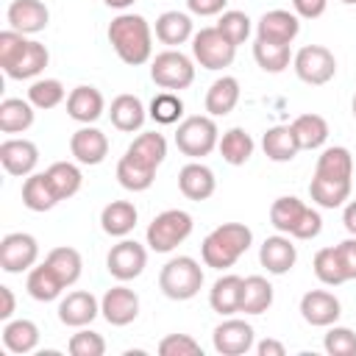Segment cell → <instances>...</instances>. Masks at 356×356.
I'll return each instance as SVG.
<instances>
[{
    "label": "cell",
    "instance_id": "6da1fadb",
    "mask_svg": "<svg viewBox=\"0 0 356 356\" xmlns=\"http://www.w3.org/2000/svg\"><path fill=\"white\" fill-rule=\"evenodd\" d=\"M108 42L114 53L131 67H139L153 56V31L142 14H117L108 25Z\"/></svg>",
    "mask_w": 356,
    "mask_h": 356
},
{
    "label": "cell",
    "instance_id": "7a4b0ae2",
    "mask_svg": "<svg viewBox=\"0 0 356 356\" xmlns=\"http://www.w3.org/2000/svg\"><path fill=\"white\" fill-rule=\"evenodd\" d=\"M250 242H253V231L245 222H222L200 245L203 264L214 270H228L239 261V256L250 248Z\"/></svg>",
    "mask_w": 356,
    "mask_h": 356
},
{
    "label": "cell",
    "instance_id": "3957f363",
    "mask_svg": "<svg viewBox=\"0 0 356 356\" xmlns=\"http://www.w3.org/2000/svg\"><path fill=\"white\" fill-rule=\"evenodd\" d=\"M203 286V267L192 256L170 259L159 273V289L170 300H189Z\"/></svg>",
    "mask_w": 356,
    "mask_h": 356
},
{
    "label": "cell",
    "instance_id": "277c9868",
    "mask_svg": "<svg viewBox=\"0 0 356 356\" xmlns=\"http://www.w3.org/2000/svg\"><path fill=\"white\" fill-rule=\"evenodd\" d=\"M192 214L184 209H167L161 214L153 217V222L147 225V248L156 253H170L175 250L189 234H192Z\"/></svg>",
    "mask_w": 356,
    "mask_h": 356
},
{
    "label": "cell",
    "instance_id": "5b68a950",
    "mask_svg": "<svg viewBox=\"0 0 356 356\" xmlns=\"http://www.w3.org/2000/svg\"><path fill=\"white\" fill-rule=\"evenodd\" d=\"M175 145L184 156L189 159H203L209 156L217 145H220V131H217V122L211 117H203V114H195V117H186L181 120L178 131H175Z\"/></svg>",
    "mask_w": 356,
    "mask_h": 356
},
{
    "label": "cell",
    "instance_id": "8992f818",
    "mask_svg": "<svg viewBox=\"0 0 356 356\" xmlns=\"http://www.w3.org/2000/svg\"><path fill=\"white\" fill-rule=\"evenodd\" d=\"M150 78L156 86L167 89V92H181L186 86H192L195 81V64L189 56H184L181 50H161L153 61H150Z\"/></svg>",
    "mask_w": 356,
    "mask_h": 356
},
{
    "label": "cell",
    "instance_id": "52a82bcc",
    "mask_svg": "<svg viewBox=\"0 0 356 356\" xmlns=\"http://www.w3.org/2000/svg\"><path fill=\"white\" fill-rule=\"evenodd\" d=\"M192 56L203 70H225L234 64L236 56V44H231L220 28H200L192 36Z\"/></svg>",
    "mask_w": 356,
    "mask_h": 356
},
{
    "label": "cell",
    "instance_id": "ba28073f",
    "mask_svg": "<svg viewBox=\"0 0 356 356\" xmlns=\"http://www.w3.org/2000/svg\"><path fill=\"white\" fill-rule=\"evenodd\" d=\"M292 67H295V75L303 83H312V86H323V83H328L337 75V58L323 44L300 47L295 53V58H292Z\"/></svg>",
    "mask_w": 356,
    "mask_h": 356
},
{
    "label": "cell",
    "instance_id": "9c48e42d",
    "mask_svg": "<svg viewBox=\"0 0 356 356\" xmlns=\"http://www.w3.org/2000/svg\"><path fill=\"white\" fill-rule=\"evenodd\" d=\"M39 259V242L36 236L25 234V231H14V234H6L0 239V267L11 275L17 273H25L36 264Z\"/></svg>",
    "mask_w": 356,
    "mask_h": 356
},
{
    "label": "cell",
    "instance_id": "30bf717a",
    "mask_svg": "<svg viewBox=\"0 0 356 356\" xmlns=\"http://www.w3.org/2000/svg\"><path fill=\"white\" fill-rule=\"evenodd\" d=\"M147 264V250L136 242V239H120L108 256H106V270L117 278V281H134L142 275Z\"/></svg>",
    "mask_w": 356,
    "mask_h": 356
},
{
    "label": "cell",
    "instance_id": "8fae6325",
    "mask_svg": "<svg viewBox=\"0 0 356 356\" xmlns=\"http://www.w3.org/2000/svg\"><path fill=\"white\" fill-rule=\"evenodd\" d=\"M100 314L108 325H117V328L131 325L139 317V295L122 284L111 286V289H106V295L100 300Z\"/></svg>",
    "mask_w": 356,
    "mask_h": 356
},
{
    "label": "cell",
    "instance_id": "7c38bea8",
    "mask_svg": "<svg viewBox=\"0 0 356 356\" xmlns=\"http://www.w3.org/2000/svg\"><path fill=\"white\" fill-rule=\"evenodd\" d=\"M211 342H214V350L222 356H242L253 348V325L245 320H236V317L222 320L214 328Z\"/></svg>",
    "mask_w": 356,
    "mask_h": 356
},
{
    "label": "cell",
    "instance_id": "4fadbf2b",
    "mask_svg": "<svg viewBox=\"0 0 356 356\" xmlns=\"http://www.w3.org/2000/svg\"><path fill=\"white\" fill-rule=\"evenodd\" d=\"M342 314V306L337 300L334 292H325V289H309L303 298H300V317L309 323V325H317V328H328L339 320Z\"/></svg>",
    "mask_w": 356,
    "mask_h": 356
},
{
    "label": "cell",
    "instance_id": "5bb4252c",
    "mask_svg": "<svg viewBox=\"0 0 356 356\" xmlns=\"http://www.w3.org/2000/svg\"><path fill=\"white\" fill-rule=\"evenodd\" d=\"M0 164L8 175L28 178L39 164V147L31 139H6L0 145Z\"/></svg>",
    "mask_w": 356,
    "mask_h": 356
},
{
    "label": "cell",
    "instance_id": "9a60e30c",
    "mask_svg": "<svg viewBox=\"0 0 356 356\" xmlns=\"http://www.w3.org/2000/svg\"><path fill=\"white\" fill-rule=\"evenodd\" d=\"M298 33H300V17L286 8H273V11L261 14V19L256 22V39L292 44Z\"/></svg>",
    "mask_w": 356,
    "mask_h": 356
},
{
    "label": "cell",
    "instance_id": "2e32d148",
    "mask_svg": "<svg viewBox=\"0 0 356 356\" xmlns=\"http://www.w3.org/2000/svg\"><path fill=\"white\" fill-rule=\"evenodd\" d=\"M70 153L78 164L95 167L108 156V136L95 125H83L70 136Z\"/></svg>",
    "mask_w": 356,
    "mask_h": 356
},
{
    "label": "cell",
    "instance_id": "e0dca14e",
    "mask_svg": "<svg viewBox=\"0 0 356 356\" xmlns=\"http://www.w3.org/2000/svg\"><path fill=\"white\" fill-rule=\"evenodd\" d=\"M97 314H100V303L86 289H75L67 298H61V303H58V320L64 325H70V328H83Z\"/></svg>",
    "mask_w": 356,
    "mask_h": 356
},
{
    "label": "cell",
    "instance_id": "ac0fdd59",
    "mask_svg": "<svg viewBox=\"0 0 356 356\" xmlns=\"http://www.w3.org/2000/svg\"><path fill=\"white\" fill-rule=\"evenodd\" d=\"M6 19L11 31H19L28 36V33H39L47 28L50 11L42 0H14L6 11Z\"/></svg>",
    "mask_w": 356,
    "mask_h": 356
},
{
    "label": "cell",
    "instance_id": "d6986e66",
    "mask_svg": "<svg viewBox=\"0 0 356 356\" xmlns=\"http://www.w3.org/2000/svg\"><path fill=\"white\" fill-rule=\"evenodd\" d=\"M259 261H261V267H264L267 273L284 275V273H289V270L295 267L298 250H295V245H292L289 236L275 234V236H267V239L261 242V248H259Z\"/></svg>",
    "mask_w": 356,
    "mask_h": 356
},
{
    "label": "cell",
    "instance_id": "ffe728a7",
    "mask_svg": "<svg viewBox=\"0 0 356 356\" xmlns=\"http://www.w3.org/2000/svg\"><path fill=\"white\" fill-rule=\"evenodd\" d=\"M106 111V100L100 95V89L95 86H75L70 95H67V114L81 122V125H92L95 120H100Z\"/></svg>",
    "mask_w": 356,
    "mask_h": 356
},
{
    "label": "cell",
    "instance_id": "44dd1931",
    "mask_svg": "<svg viewBox=\"0 0 356 356\" xmlns=\"http://www.w3.org/2000/svg\"><path fill=\"white\" fill-rule=\"evenodd\" d=\"M178 189L189 200H209L214 195V189H217V178L206 164L189 161L178 172Z\"/></svg>",
    "mask_w": 356,
    "mask_h": 356
},
{
    "label": "cell",
    "instance_id": "7402d4cb",
    "mask_svg": "<svg viewBox=\"0 0 356 356\" xmlns=\"http://www.w3.org/2000/svg\"><path fill=\"white\" fill-rule=\"evenodd\" d=\"M261 150L270 161L275 164H286L298 156L300 145H298V136L292 131V125H273L267 128V134L261 136Z\"/></svg>",
    "mask_w": 356,
    "mask_h": 356
},
{
    "label": "cell",
    "instance_id": "603a6c76",
    "mask_svg": "<svg viewBox=\"0 0 356 356\" xmlns=\"http://www.w3.org/2000/svg\"><path fill=\"white\" fill-rule=\"evenodd\" d=\"M108 117H111V125H114L117 131L134 134V131H139V128L145 125L147 111H145V106H142V100H139L136 95H117V97L111 100Z\"/></svg>",
    "mask_w": 356,
    "mask_h": 356
},
{
    "label": "cell",
    "instance_id": "cb8c5ba5",
    "mask_svg": "<svg viewBox=\"0 0 356 356\" xmlns=\"http://www.w3.org/2000/svg\"><path fill=\"white\" fill-rule=\"evenodd\" d=\"M125 156H131L136 164H142V167H147V170H159L161 161L167 159V139H164L161 134H156V131L139 134V136L128 145Z\"/></svg>",
    "mask_w": 356,
    "mask_h": 356
},
{
    "label": "cell",
    "instance_id": "d4e9b609",
    "mask_svg": "<svg viewBox=\"0 0 356 356\" xmlns=\"http://www.w3.org/2000/svg\"><path fill=\"white\" fill-rule=\"evenodd\" d=\"M136 220H139V211L131 200H111L100 211V225L108 236H128L136 228Z\"/></svg>",
    "mask_w": 356,
    "mask_h": 356
},
{
    "label": "cell",
    "instance_id": "484cf974",
    "mask_svg": "<svg viewBox=\"0 0 356 356\" xmlns=\"http://www.w3.org/2000/svg\"><path fill=\"white\" fill-rule=\"evenodd\" d=\"M25 289H28V295H31L33 300H39V303H50V300H56V298L61 295L64 281L56 275V270H53L47 261H42V264H33V267L28 270Z\"/></svg>",
    "mask_w": 356,
    "mask_h": 356
},
{
    "label": "cell",
    "instance_id": "4316f807",
    "mask_svg": "<svg viewBox=\"0 0 356 356\" xmlns=\"http://www.w3.org/2000/svg\"><path fill=\"white\" fill-rule=\"evenodd\" d=\"M239 103V81L234 75L217 78L206 92V111L209 117H225Z\"/></svg>",
    "mask_w": 356,
    "mask_h": 356
},
{
    "label": "cell",
    "instance_id": "83f0119b",
    "mask_svg": "<svg viewBox=\"0 0 356 356\" xmlns=\"http://www.w3.org/2000/svg\"><path fill=\"white\" fill-rule=\"evenodd\" d=\"M242 284L245 278L228 273V275H220L209 292V303L217 314H236L239 312V300H242Z\"/></svg>",
    "mask_w": 356,
    "mask_h": 356
},
{
    "label": "cell",
    "instance_id": "f1b7e54d",
    "mask_svg": "<svg viewBox=\"0 0 356 356\" xmlns=\"http://www.w3.org/2000/svg\"><path fill=\"white\" fill-rule=\"evenodd\" d=\"M195 33H192V17L184 14V11H164L159 19H156V39L161 44H170V47H178L184 42H189Z\"/></svg>",
    "mask_w": 356,
    "mask_h": 356
},
{
    "label": "cell",
    "instance_id": "f546056e",
    "mask_svg": "<svg viewBox=\"0 0 356 356\" xmlns=\"http://www.w3.org/2000/svg\"><path fill=\"white\" fill-rule=\"evenodd\" d=\"M33 125V103L22 97H6L0 103V131L3 134H25Z\"/></svg>",
    "mask_w": 356,
    "mask_h": 356
},
{
    "label": "cell",
    "instance_id": "4dcf8cb0",
    "mask_svg": "<svg viewBox=\"0 0 356 356\" xmlns=\"http://www.w3.org/2000/svg\"><path fill=\"white\" fill-rule=\"evenodd\" d=\"M314 175L331 181H350L353 178V156L348 147H325L317 159Z\"/></svg>",
    "mask_w": 356,
    "mask_h": 356
},
{
    "label": "cell",
    "instance_id": "1f68e13d",
    "mask_svg": "<svg viewBox=\"0 0 356 356\" xmlns=\"http://www.w3.org/2000/svg\"><path fill=\"white\" fill-rule=\"evenodd\" d=\"M22 203L31 211H50L56 203H61L47 181V172H31L22 184Z\"/></svg>",
    "mask_w": 356,
    "mask_h": 356
},
{
    "label": "cell",
    "instance_id": "d6a6232c",
    "mask_svg": "<svg viewBox=\"0 0 356 356\" xmlns=\"http://www.w3.org/2000/svg\"><path fill=\"white\" fill-rule=\"evenodd\" d=\"M273 306V284L264 275H248L242 284L239 312L245 314H264Z\"/></svg>",
    "mask_w": 356,
    "mask_h": 356
},
{
    "label": "cell",
    "instance_id": "836d02e7",
    "mask_svg": "<svg viewBox=\"0 0 356 356\" xmlns=\"http://www.w3.org/2000/svg\"><path fill=\"white\" fill-rule=\"evenodd\" d=\"M3 345L8 353H31L39 345V328L33 320H8L3 328Z\"/></svg>",
    "mask_w": 356,
    "mask_h": 356
},
{
    "label": "cell",
    "instance_id": "e575fe53",
    "mask_svg": "<svg viewBox=\"0 0 356 356\" xmlns=\"http://www.w3.org/2000/svg\"><path fill=\"white\" fill-rule=\"evenodd\" d=\"M47 61H50L47 47H44L42 42L31 39V42H28V47H25V53L17 58V64H14V67H8V70H6V75H8V78H14V81H28V78H36V75L47 67Z\"/></svg>",
    "mask_w": 356,
    "mask_h": 356
},
{
    "label": "cell",
    "instance_id": "d590c367",
    "mask_svg": "<svg viewBox=\"0 0 356 356\" xmlns=\"http://www.w3.org/2000/svg\"><path fill=\"white\" fill-rule=\"evenodd\" d=\"M44 172H47V181H50L58 200H67V197L78 195V189L83 184V175H81L78 164H72V161H53Z\"/></svg>",
    "mask_w": 356,
    "mask_h": 356
},
{
    "label": "cell",
    "instance_id": "8d00e7d4",
    "mask_svg": "<svg viewBox=\"0 0 356 356\" xmlns=\"http://www.w3.org/2000/svg\"><path fill=\"white\" fill-rule=\"evenodd\" d=\"M292 131L298 136V145L300 150H314V147H323L325 139H328V122L325 117L320 114H300L292 120Z\"/></svg>",
    "mask_w": 356,
    "mask_h": 356
},
{
    "label": "cell",
    "instance_id": "74e56055",
    "mask_svg": "<svg viewBox=\"0 0 356 356\" xmlns=\"http://www.w3.org/2000/svg\"><path fill=\"white\" fill-rule=\"evenodd\" d=\"M220 156L228 161V164H234V167H242L250 156H253V136L245 131V128H231V131H225L222 136H220Z\"/></svg>",
    "mask_w": 356,
    "mask_h": 356
},
{
    "label": "cell",
    "instance_id": "f35d334b",
    "mask_svg": "<svg viewBox=\"0 0 356 356\" xmlns=\"http://www.w3.org/2000/svg\"><path fill=\"white\" fill-rule=\"evenodd\" d=\"M309 195L317 206L323 209H337L350 197V181H331V178H320L314 175L309 184Z\"/></svg>",
    "mask_w": 356,
    "mask_h": 356
},
{
    "label": "cell",
    "instance_id": "ab89813d",
    "mask_svg": "<svg viewBox=\"0 0 356 356\" xmlns=\"http://www.w3.org/2000/svg\"><path fill=\"white\" fill-rule=\"evenodd\" d=\"M253 58L256 64L264 70V72H284L292 61V53H289V44H281V42H267V39H256L253 42Z\"/></svg>",
    "mask_w": 356,
    "mask_h": 356
},
{
    "label": "cell",
    "instance_id": "60d3db41",
    "mask_svg": "<svg viewBox=\"0 0 356 356\" xmlns=\"http://www.w3.org/2000/svg\"><path fill=\"white\" fill-rule=\"evenodd\" d=\"M303 211H306V203H303L300 197L284 195V197L273 200V206H270V222H273L275 231H281V234L289 236L292 228L298 225V220L303 217Z\"/></svg>",
    "mask_w": 356,
    "mask_h": 356
},
{
    "label": "cell",
    "instance_id": "b9f144b4",
    "mask_svg": "<svg viewBox=\"0 0 356 356\" xmlns=\"http://www.w3.org/2000/svg\"><path fill=\"white\" fill-rule=\"evenodd\" d=\"M44 261L56 270V275L64 281V286H72V284L81 278V273H83V259H81V253H78L75 248H67V245L53 248Z\"/></svg>",
    "mask_w": 356,
    "mask_h": 356
},
{
    "label": "cell",
    "instance_id": "7bdbcfd3",
    "mask_svg": "<svg viewBox=\"0 0 356 356\" xmlns=\"http://www.w3.org/2000/svg\"><path fill=\"white\" fill-rule=\"evenodd\" d=\"M117 181H120V186L128 189V192H145V189L153 186L156 170H147V167L136 164L131 156H122V159L117 161Z\"/></svg>",
    "mask_w": 356,
    "mask_h": 356
},
{
    "label": "cell",
    "instance_id": "ee69618b",
    "mask_svg": "<svg viewBox=\"0 0 356 356\" xmlns=\"http://www.w3.org/2000/svg\"><path fill=\"white\" fill-rule=\"evenodd\" d=\"M314 275L325 284V286H339L345 284V270L339 264V256H337V245L334 248H320L314 253Z\"/></svg>",
    "mask_w": 356,
    "mask_h": 356
},
{
    "label": "cell",
    "instance_id": "f6af8a7d",
    "mask_svg": "<svg viewBox=\"0 0 356 356\" xmlns=\"http://www.w3.org/2000/svg\"><path fill=\"white\" fill-rule=\"evenodd\" d=\"M64 83L56 78H39L28 86V100L33 103V108H56L64 100Z\"/></svg>",
    "mask_w": 356,
    "mask_h": 356
},
{
    "label": "cell",
    "instance_id": "bcb514c9",
    "mask_svg": "<svg viewBox=\"0 0 356 356\" xmlns=\"http://www.w3.org/2000/svg\"><path fill=\"white\" fill-rule=\"evenodd\" d=\"M150 120H156L159 125H172L184 117V100L175 95V92H159L153 100H150Z\"/></svg>",
    "mask_w": 356,
    "mask_h": 356
},
{
    "label": "cell",
    "instance_id": "7dc6e473",
    "mask_svg": "<svg viewBox=\"0 0 356 356\" xmlns=\"http://www.w3.org/2000/svg\"><path fill=\"white\" fill-rule=\"evenodd\" d=\"M217 28H220V33L231 42V44H242L248 36H250V17L245 14V11H222L220 14V19H217Z\"/></svg>",
    "mask_w": 356,
    "mask_h": 356
},
{
    "label": "cell",
    "instance_id": "c3c4849f",
    "mask_svg": "<svg viewBox=\"0 0 356 356\" xmlns=\"http://www.w3.org/2000/svg\"><path fill=\"white\" fill-rule=\"evenodd\" d=\"M323 348L331 356H356V331H350L345 325H328Z\"/></svg>",
    "mask_w": 356,
    "mask_h": 356
},
{
    "label": "cell",
    "instance_id": "681fc988",
    "mask_svg": "<svg viewBox=\"0 0 356 356\" xmlns=\"http://www.w3.org/2000/svg\"><path fill=\"white\" fill-rule=\"evenodd\" d=\"M28 42H31V39H25V33L11 31V28L0 33V67H3V72L17 64V58L25 53Z\"/></svg>",
    "mask_w": 356,
    "mask_h": 356
},
{
    "label": "cell",
    "instance_id": "f907efd6",
    "mask_svg": "<svg viewBox=\"0 0 356 356\" xmlns=\"http://www.w3.org/2000/svg\"><path fill=\"white\" fill-rule=\"evenodd\" d=\"M67 350H70L72 356H103V353H106V339H103L97 331L81 328L78 334L70 337Z\"/></svg>",
    "mask_w": 356,
    "mask_h": 356
},
{
    "label": "cell",
    "instance_id": "816d5d0a",
    "mask_svg": "<svg viewBox=\"0 0 356 356\" xmlns=\"http://www.w3.org/2000/svg\"><path fill=\"white\" fill-rule=\"evenodd\" d=\"M159 353L161 356H203V348L189 334H167L159 342Z\"/></svg>",
    "mask_w": 356,
    "mask_h": 356
},
{
    "label": "cell",
    "instance_id": "f5cc1de1",
    "mask_svg": "<svg viewBox=\"0 0 356 356\" xmlns=\"http://www.w3.org/2000/svg\"><path fill=\"white\" fill-rule=\"evenodd\" d=\"M320 231H323V217H320V211L312 209V206H306L303 217L298 220V225L292 228L289 236H295V239H314Z\"/></svg>",
    "mask_w": 356,
    "mask_h": 356
},
{
    "label": "cell",
    "instance_id": "db71d44e",
    "mask_svg": "<svg viewBox=\"0 0 356 356\" xmlns=\"http://www.w3.org/2000/svg\"><path fill=\"white\" fill-rule=\"evenodd\" d=\"M337 256H339V264H342V270H345V278L353 281V278H356V236L342 239V242L337 245Z\"/></svg>",
    "mask_w": 356,
    "mask_h": 356
},
{
    "label": "cell",
    "instance_id": "11a10c76",
    "mask_svg": "<svg viewBox=\"0 0 356 356\" xmlns=\"http://www.w3.org/2000/svg\"><path fill=\"white\" fill-rule=\"evenodd\" d=\"M228 6V0H186V8L197 17H214V14H222Z\"/></svg>",
    "mask_w": 356,
    "mask_h": 356
},
{
    "label": "cell",
    "instance_id": "9f6ffc18",
    "mask_svg": "<svg viewBox=\"0 0 356 356\" xmlns=\"http://www.w3.org/2000/svg\"><path fill=\"white\" fill-rule=\"evenodd\" d=\"M325 6H328V0H292L295 14L303 19H317L325 11Z\"/></svg>",
    "mask_w": 356,
    "mask_h": 356
},
{
    "label": "cell",
    "instance_id": "6f0895ef",
    "mask_svg": "<svg viewBox=\"0 0 356 356\" xmlns=\"http://www.w3.org/2000/svg\"><path fill=\"white\" fill-rule=\"evenodd\" d=\"M0 300H3V306H0V320H8V317L14 314V309H17V300H14L11 286H0Z\"/></svg>",
    "mask_w": 356,
    "mask_h": 356
},
{
    "label": "cell",
    "instance_id": "680465c9",
    "mask_svg": "<svg viewBox=\"0 0 356 356\" xmlns=\"http://www.w3.org/2000/svg\"><path fill=\"white\" fill-rule=\"evenodd\" d=\"M256 353H259V356H284L286 348H284L278 339H261V342L256 345Z\"/></svg>",
    "mask_w": 356,
    "mask_h": 356
},
{
    "label": "cell",
    "instance_id": "91938a15",
    "mask_svg": "<svg viewBox=\"0 0 356 356\" xmlns=\"http://www.w3.org/2000/svg\"><path fill=\"white\" fill-rule=\"evenodd\" d=\"M342 222H345L348 234L356 236V200H350V203L345 206V211H342Z\"/></svg>",
    "mask_w": 356,
    "mask_h": 356
},
{
    "label": "cell",
    "instance_id": "94428289",
    "mask_svg": "<svg viewBox=\"0 0 356 356\" xmlns=\"http://www.w3.org/2000/svg\"><path fill=\"white\" fill-rule=\"evenodd\" d=\"M108 8H128V6H134V0H103Z\"/></svg>",
    "mask_w": 356,
    "mask_h": 356
},
{
    "label": "cell",
    "instance_id": "6125c7cd",
    "mask_svg": "<svg viewBox=\"0 0 356 356\" xmlns=\"http://www.w3.org/2000/svg\"><path fill=\"white\" fill-rule=\"evenodd\" d=\"M350 111H353V117H356V95H353V103H350Z\"/></svg>",
    "mask_w": 356,
    "mask_h": 356
},
{
    "label": "cell",
    "instance_id": "be15d7a7",
    "mask_svg": "<svg viewBox=\"0 0 356 356\" xmlns=\"http://www.w3.org/2000/svg\"><path fill=\"white\" fill-rule=\"evenodd\" d=\"M339 3H345V6H356V0H339Z\"/></svg>",
    "mask_w": 356,
    "mask_h": 356
}]
</instances>
